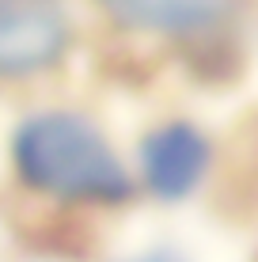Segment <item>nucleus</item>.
Instances as JSON below:
<instances>
[{
    "instance_id": "f257e3e1",
    "label": "nucleus",
    "mask_w": 258,
    "mask_h": 262,
    "mask_svg": "<svg viewBox=\"0 0 258 262\" xmlns=\"http://www.w3.org/2000/svg\"><path fill=\"white\" fill-rule=\"evenodd\" d=\"M12 164L31 190L61 202H126L133 179L95 122L73 111H42L19 122Z\"/></svg>"
},
{
    "instance_id": "f03ea898",
    "label": "nucleus",
    "mask_w": 258,
    "mask_h": 262,
    "mask_svg": "<svg viewBox=\"0 0 258 262\" xmlns=\"http://www.w3.org/2000/svg\"><path fill=\"white\" fill-rule=\"evenodd\" d=\"M73 42L61 0H0V80H27L53 69Z\"/></svg>"
},
{
    "instance_id": "7ed1b4c3",
    "label": "nucleus",
    "mask_w": 258,
    "mask_h": 262,
    "mask_svg": "<svg viewBox=\"0 0 258 262\" xmlns=\"http://www.w3.org/2000/svg\"><path fill=\"white\" fill-rule=\"evenodd\" d=\"M213 160L209 137L190 122H163L140 141L145 186L163 202H182L201 186Z\"/></svg>"
},
{
    "instance_id": "20e7f679",
    "label": "nucleus",
    "mask_w": 258,
    "mask_h": 262,
    "mask_svg": "<svg viewBox=\"0 0 258 262\" xmlns=\"http://www.w3.org/2000/svg\"><path fill=\"white\" fill-rule=\"evenodd\" d=\"M99 8L129 31L194 38L228 23L239 0H99Z\"/></svg>"
},
{
    "instance_id": "39448f33",
    "label": "nucleus",
    "mask_w": 258,
    "mask_h": 262,
    "mask_svg": "<svg viewBox=\"0 0 258 262\" xmlns=\"http://www.w3.org/2000/svg\"><path fill=\"white\" fill-rule=\"evenodd\" d=\"M126 262H186V258H182V255H175V251H167V247H159V251H145V255L126 258Z\"/></svg>"
}]
</instances>
